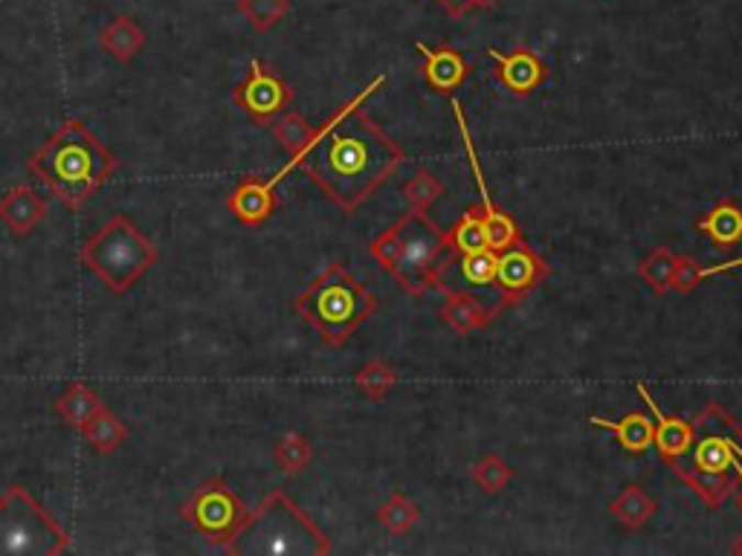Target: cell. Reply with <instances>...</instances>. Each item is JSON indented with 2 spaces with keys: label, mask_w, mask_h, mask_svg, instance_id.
<instances>
[{
  "label": "cell",
  "mask_w": 742,
  "mask_h": 556,
  "mask_svg": "<svg viewBox=\"0 0 742 556\" xmlns=\"http://www.w3.org/2000/svg\"><path fill=\"white\" fill-rule=\"evenodd\" d=\"M224 551L230 556H322L331 542L296 501L276 490L247 513Z\"/></svg>",
  "instance_id": "3"
},
{
  "label": "cell",
  "mask_w": 742,
  "mask_h": 556,
  "mask_svg": "<svg viewBox=\"0 0 742 556\" xmlns=\"http://www.w3.org/2000/svg\"><path fill=\"white\" fill-rule=\"evenodd\" d=\"M99 47L120 64H131L145 47V30L131 15L113 18L111 24L99 32Z\"/></svg>",
  "instance_id": "14"
},
{
  "label": "cell",
  "mask_w": 742,
  "mask_h": 556,
  "mask_svg": "<svg viewBox=\"0 0 742 556\" xmlns=\"http://www.w3.org/2000/svg\"><path fill=\"white\" fill-rule=\"evenodd\" d=\"M694 462L708 476H719L722 469H728L734 462V449L728 446V437H705L702 444L696 446Z\"/></svg>",
  "instance_id": "23"
},
{
  "label": "cell",
  "mask_w": 742,
  "mask_h": 556,
  "mask_svg": "<svg viewBox=\"0 0 742 556\" xmlns=\"http://www.w3.org/2000/svg\"><path fill=\"white\" fill-rule=\"evenodd\" d=\"M536 276H540V264L528 249H508L496 258V281L511 296L528 290Z\"/></svg>",
  "instance_id": "18"
},
{
  "label": "cell",
  "mask_w": 742,
  "mask_h": 556,
  "mask_svg": "<svg viewBox=\"0 0 742 556\" xmlns=\"http://www.w3.org/2000/svg\"><path fill=\"white\" fill-rule=\"evenodd\" d=\"M296 310L304 322L317 327V334L331 345H340L354 334L359 322H366L375 310V299L359 281L348 276L343 264H331L325 273L313 278V285L296 299Z\"/></svg>",
  "instance_id": "6"
},
{
  "label": "cell",
  "mask_w": 742,
  "mask_h": 556,
  "mask_svg": "<svg viewBox=\"0 0 742 556\" xmlns=\"http://www.w3.org/2000/svg\"><path fill=\"white\" fill-rule=\"evenodd\" d=\"M180 516L203 540L224 548L226 542L232 540V533L239 531L241 522L247 519V508H244V501L239 496L232 493L224 478H212V481L195 490L192 499L180 508Z\"/></svg>",
  "instance_id": "9"
},
{
  "label": "cell",
  "mask_w": 742,
  "mask_h": 556,
  "mask_svg": "<svg viewBox=\"0 0 742 556\" xmlns=\"http://www.w3.org/2000/svg\"><path fill=\"white\" fill-rule=\"evenodd\" d=\"M239 9L256 30H270L288 12V0H239Z\"/></svg>",
  "instance_id": "25"
},
{
  "label": "cell",
  "mask_w": 742,
  "mask_h": 556,
  "mask_svg": "<svg viewBox=\"0 0 742 556\" xmlns=\"http://www.w3.org/2000/svg\"><path fill=\"white\" fill-rule=\"evenodd\" d=\"M70 536L30 490L12 485L0 496V556H62Z\"/></svg>",
  "instance_id": "7"
},
{
  "label": "cell",
  "mask_w": 742,
  "mask_h": 556,
  "mask_svg": "<svg viewBox=\"0 0 742 556\" xmlns=\"http://www.w3.org/2000/svg\"><path fill=\"white\" fill-rule=\"evenodd\" d=\"M47 198L38 194L33 186H15L0 198V221L7 223L12 235L26 238L47 218Z\"/></svg>",
  "instance_id": "12"
},
{
  "label": "cell",
  "mask_w": 742,
  "mask_h": 556,
  "mask_svg": "<svg viewBox=\"0 0 742 556\" xmlns=\"http://www.w3.org/2000/svg\"><path fill=\"white\" fill-rule=\"evenodd\" d=\"M30 175L38 177L70 212H81L120 168L104 143L81 120H65L26 159Z\"/></svg>",
  "instance_id": "2"
},
{
  "label": "cell",
  "mask_w": 742,
  "mask_h": 556,
  "mask_svg": "<svg viewBox=\"0 0 742 556\" xmlns=\"http://www.w3.org/2000/svg\"><path fill=\"white\" fill-rule=\"evenodd\" d=\"M441 3H444V9L453 12V15H462V12H467V9L473 7H485L487 0H441Z\"/></svg>",
  "instance_id": "29"
},
{
  "label": "cell",
  "mask_w": 742,
  "mask_h": 556,
  "mask_svg": "<svg viewBox=\"0 0 742 556\" xmlns=\"http://www.w3.org/2000/svg\"><path fill=\"white\" fill-rule=\"evenodd\" d=\"M375 258L384 264L409 293H421L432 285V276L453 249V238L423 215L409 212L400 218L384 238L375 241Z\"/></svg>",
  "instance_id": "5"
},
{
  "label": "cell",
  "mask_w": 742,
  "mask_h": 556,
  "mask_svg": "<svg viewBox=\"0 0 742 556\" xmlns=\"http://www.w3.org/2000/svg\"><path fill=\"white\" fill-rule=\"evenodd\" d=\"M79 258L113 296H122L152 270L160 253L129 215H113L81 244Z\"/></svg>",
  "instance_id": "4"
},
{
  "label": "cell",
  "mask_w": 742,
  "mask_h": 556,
  "mask_svg": "<svg viewBox=\"0 0 742 556\" xmlns=\"http://www.w3.org/2000/svg\"><path fill=\"white\" fill-rule=\"evenodd\" d=\"M699 230L708 232L710 238L717 241V244H737L742 238V212L734 207H719L713 209L702 223H699Z\"/></svg>",
  "instance_id": "22"
},
{
  "label": "cell",
  "mask_w": 742,
  "mask_h": 556,
  "mask_svg": "<svg viewBox=\"0 0 742 556\" xmlns=\"http://www.w3.org/2000/svg\"><path fill=\"white\" fill-rule=\"evenodd\" d=\"M450 238H453L455 253H479V249H487L485 226H481V218L476 215H464Z\"/></svg>",
  "instance_id": "27"
},
{
  "label": "cell",
  "mask_w": 742,
  "mask_h": 556,
  "mask_svg": "<svg viewBox=\"0 0 742 556\" xmlns=\"http://www.w3.org/2000/svg\"><path fill=\"white\" fill-rule=\"evenodd\" d=\"M453 113H455V120H458V131H462L464 145H467V157H470L473 177H476V184H479V189H481V207H485V215H481V226H485L487 247L496 249V253H499V249L511 247L513 241H517V226H513V223H511V218H505L502 212H496L494 203H490V194H487V186H485V175H481L479 159H476V152H473L470 134H467V122H464L462 104L455 102V99H453Z\"/></svg>",
  "instance_id": "11"
},
{
  "label": "cell",
  "mask_w": 742,
  "mask_h": 556,
  "mask_svg": "<svg viewBox=\"0 0 742 556\" xmlns=\"http://www.w3.org/2000/svg\"><path fill=\"white\" fill-rule=\"evenodd\" d=\"M731 467H734V469H737V476H740V478H742V464H740V462H737V455H734V462H731Z\"/></svg>",
  "instance_id": "30"
},
{
  "label": "cell",
  "mask_w": 742,
  "mask_h": 556,
  "mask_svg": "<svg viewBox=\"0 0 742 556\" xmlns=\"http://www.w3.org/2000/svg\"><path fill=\"white\" fill-rule=\"evenodd\" d=\"M81 437H85V444H88L90 453L111 455L117 453L122 444H129V426H125V421L117 418L108 405H102V409L93 414V421L81 430Z\"/></svg>",
  "instance_id": "16"
},
{
  "label": "cell",
  "mask_w": 742,
  "mask_h": 556,
  "mask_svg": "<svg viewBox=\"0 0 742 556\" xmlns=\"http://www.w3.org/2000/svg\"><path fill=\"white\" fill-rule=\"evenodd\" d=\"M290 99H294V93H290L288 85L276 73L267 70L258 58L250 62L247 79L232 90V102L244 108L256 125H267V122L276 120L288 108Z\"/></svg>",
  "instance_id": "10"
},
{
  "label": "cell",
  "mask_w": 742,
  "mask_h": 556,
  "mask_svg": "<svg viewBox=\"0 0 742 556\" xmlns=\"http://www.w3.org/2000/svg\"><path fill=\"white\" fill-rule=\"evenodd\" d=\"M737 554H742V542H740V545H737Z\"/></svg>",
  "instance_id": "31"
},
{
  "label": "cell",
  "mask_w": 742,
  "mask_h": 556,
  "mask_svg": "<svg viewBox=\"0 0 742 556\" xmlns=\"http://www.w3.org/2000/svg\"><path fill=\"white\" fill-rule=\"evenodd\" d=\"M496 258L499 253L490 247L479 253H455L453 247L432 276V285L447 296L470 299L481 313H494L511 302V293L496 281Z\"/></svg>",
  "instance_id": "8"
},
{
  "label": "cell",
  "mask_w": 742,
  "mask_h": 556,
  "mask_svg": "<svg viewBox=\"0 0 742 556\" xmlns=\"http://www.w3.org/2000/svg\"><path fill=\"white\" fill-rule=\"evenodd\" d=\"M276 462H279V467L285 469V472H299L304 464L311 462V446H308L304 437L290 432V435L281 437L279 446H276Z\"/></svg>",
  "instance_id": "26"
},
{
  "label": "cell",
  "mask_w": 742,
  "mask_h": 556,
  "mask_svg": "<svg viewBox=\"0 0 742 556\" xmlns=\"http://www.w3.org/2000/svg\"><path fill=\"white\" fill-rule=\"evenodd\" d=\"M273 180H258V177H247L241 180L226 198V207L244 226H258L273 215L276 209V194H273Z\"/></svg>",
  "instance_id": "13"
},
{
  "label": "cell",
  "mask_w": 742,
  "mask_h": 556,
  "mask_svg": "<svg viewBox=\"0 0 742 556\" xmlns=\"http://www.w3.org/2000/svg\"><path fill=\"white\" fill-rule=\"evenodd\" d=\"M418 49L427 56V79H430L432 88L453 90L462 85L464 62L458 53H453V49H427L423 44H418Z\"/></svg>",
  "instance_id": "20"
},
{
  "label": "cell",
  "mask_w": 742,
  "mask_h": 556,
  "mask_svg": "<svg viewBox=\"0 0 742 556\" xmlns=\"http://www.w3.org/2000/svg\"><path fill=\"white\" fill-rule=\"evenodd\" d=\"M639 389L641 398L646 400V405H650V412L655 414V421H658V430H655L653 441L655 446H658V453L667 455V458H678V455H685L687 449H690V444H694V432H690V426H687L685 421H678V418H664L662 409L655 405V400L646 394L644 386H635Z\"/></svg>",
  "instance_id": "17"
},
{
  "label": "cell",
  "mask_w": 742,
  "mask_h": 556,
  "mask_svg": "<svg viewBox=\"0 0 742 556\" xmlns=\"http://www.w3.org/2000/svg\"><path fill=\"white\" fill-rule=\"evenodd\" d=\"M102 405H104L102 398L90 389L88 382L76 380L58 394L53 409H56L58 421L65 423V426H73V430L81 432L90 421H93V414H97Z\"/></svg>",
  "instance_id": "15"
},
{
  "label": "cell",
  "mask_w": 742,
  "mask_h": 556,
  "mask_svg": "<svg viewBox=\"0 0 742 556\" xmlns=\"http://www.w3.org/2000/svg\"><path fill=\"white\" fill-rule=\"evenodd\" d=\"M487 56L496 58V62L502 64V79L505 85L517 93H528V90H534L543 79V67L536 62L531 53H511V56H502L499 49H487Z\"/></svg>",
  "instance_id": "19"
},
{
  "label": "cell",
  "mask_w": 742,
  "mask_h": 556,
  "mask_svg": "<svg viewBox=\"0 0 742 556\" xmlns=\"http://www.w3.org/2000/svg\"><path fill=\"white\" fill-rule=\"evenodd\" d=\"M273 136H276V140H279V143L285 145L290 154H294V159L299 157V154H302L313 140L311 127H308V122H304L299 113H288V116H281V120L273 125Z\"/></svg>",
  "instance_id": "24"
},
{
  "label": "cell",
  "mask_w": 742,
  "mask_h": 556,
  "mask_svg": "<svg viewBox=\"0 0 742 556\" xmlns=\"http://www.w3.org/2000/svg\"><path fill=\"white\" fill-rule=\"evenodd\" d=\"M444 319H447L450 325L455 327V331H470V327H476L485 319V313H481L476 304L470 302V299H462V296H453V302H450V308L444 310Z\"/></svg>",
  "instance_id": "28"
},
{
  "label": "cell",
  "mask_w": 742,
  "mask_h": 556,
  "mask_svg": "<svg viewBox=\"0 0 742 556\" xmlns=\"http://www.w3.org/2000/svg\"><path fill=\"white\" fill-rule=\"evenodd\" d=\"M384 81L386 76L372 81L296 157V163L304 168V175L311 177L313 184L320 186L328 198L334 200L336 207H343L345 212H354L403 159L398 145L391 143L389 136L368 120L366 113H357L363 99Z\"/></svg>",
  "instance_id": "1"
},
{
  "label": "cell",
  "mask_w": 742,
  "mask_h": 556,
  "mask_svg": "<svg viewBox=\"0 0 742 556\" xmlns=\"http://www.w3.org/2000/svg\"><path fill=\"white\" fill-rule=\"evenodd\" d=\"M591 426H600V430H609L618 435V441L623 444V449H630V453H644L646 446L653 444V423L646 421L644 414H630V418H623V421H603V418H589Z\"/></svg>",
  "instance_id": "21"
}]
</instances>
